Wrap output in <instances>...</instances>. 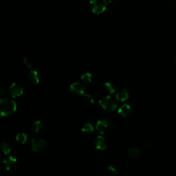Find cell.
Returning <instances> with one entry per match:
<instances>
[{
	"label": "cell",
	"instance_id": "cell-1",
	"mask_svg": "<svg viewBox=\"0 0 176 176\" xmlns=\"http://www.w3.org/2000/svg\"><path fill=\"white\" fill-rule=\"evenodd\" d=\"M17 105L14 101L8 98L0 100V115L9 116L15 113Z\"/></svg>",
	"mask_w": 176,
	"mask_h": 176
},
{
	"label": "cell",
	"instance_id": "cell-2",
	"mask_svg": "<svg viewBox=\"0 0 176 176\" xmlns=\"http://www.w3.org/2000/svg\"><path fill=\"white\" fill-rule=\"evenodd\" d=\"M90 5L93 12L95 14H101L107 8V2L106 0H91Z\"/></svg>",
	"mask_w": 176,
	"mask_h": 176
},
{
	"label": "cell",
	"instance_id": "cell-3",
	"mask_svg": "<svg viewBox=\"0 0 176 176\" xmlns=\"http://www.w3.org/2000/svg\"><path fill=\"white\" fill-rule=\"evenodd\" d=\"M31 147L32 150L36 152H43L47 149V142L41 138H36L31 141Z\"/></svg>",
	"mask_w": 176,
	"mask_h": 176
},
{
	"label": "cell",
	"instance_id": "cell-4",
	"mask_svg": "<svg viewBox=\"0 0 176 176\" xmlns=\"http://www.w3.org/2000/svg\"><path fill=\"white\" fill-rule=\"evenodd\" d=\"M96 129L101 134H105L111 131L112 125L111 122L107 119H102L99 120L96 123Z\"/></svg>",
	"mask_w": 176,
	"mask_h": 176
},
{
	"label": "cell",
	"instance_id": "cell-5",
	"mask_svg": "<svg viewBox=\"0 0 176 176\" xmlns=\"http://www.w3.org/2000/svg\"><path fill=\"white\" fill-rule=\"evenodd\" d=\"M101 107L104 109L105 110L108 112H112L117 107L115 101L110 97L109 96H106L105 98H102V100L99 101Z\"/></svg>",
	"mask_w": 176,
	"mask_h": 176
},
{
	"label": "cell",
	"instance_id": "cell-6",
	"mask_svg": "<svg viewBox=\"0 0 176 176\" xmlns=\"http://www.w3.org/2000/svg\"><path fill=\"white\" fill-rule=\"evenodd\" d=\"M4 167L8 171H15L19 167V162L16 158L10 156V157L6 158L3 160Z\"/></svg>",
	"mask_w": 176,
	"mask_h": 176
},
{
	"label": "cell",
	"instance_id": "cell-7",
	"mask_svg": "<svg viewBox=\"0 0 176 176\" xmlns=\"http://www.w3.org/2000/svg\"><path fill=\"white\" fill-rule=\"evenodd\" d=\"M8 92L13 97H17V96H21L23 92H24V88L22 85L17 83H12L8 89Z\"/></svg>",
	"mask_w": 176,
	"mask_h": 176
},
{
	"label": "cell",
	"instance_id": "cell-8",
	"mask_svg": "<svg viewBox=\"0 0 176 176\" xmlns=\"http://www.w3.org/2000/svg\"><path fill=\"white\" fill-rule=\"evenodd\" d=\"M108 147V142L103 136H99L96 141V148L98 150H105Z\"/></svg>",
	"mask_w": 176,
	"mask_h": 176
},
{
	"label": "cell",
	"instance_id": "cell-9",
	"mask_svg": "<svg viewBox=\"0 0 176 176\" xmlns=\"http://www.w3.org/2000/svg\"><path fill=\"white\" fill-rule=\"evenodd\" d=\"M70 90L76 94H83L85 93V88L80 83L76 82L70 85Z\"/></svg>",
	"mask_w": 176,
	"mask_h": 176
},
{
	"label": "cell",
	"instance_id": "cell-10",
	"mask_svg": "<svg viewBox=\"0 0 176 176\" xmlns=\"http://www.w3.org/2000/svg\"><path fill=\"white\" fill-rule=\"evenodd\" d=\"M118 114H120L121 116H123V117H127V116L130 115L131 112L130 105H129L128 104H124L118 109Z\"/></svg>",
	"mask_w": 176,
	"mask_h": 176
},
{
	"label": "cell",
	"instance_id": "cell-11",
	"mask_svg": "<svg viewBox=\"0 0 176 176\" xmlns=\"http://www.w3.org/2000/svg\"><path fill=\"white\" fill-rule=\"evenodd\" d=\"M28 80L32 85H36L39 82V75L38 72L35 70H32L28 75Z\"/></svg>",
	"mask_w": 176,
	"mask_h": 176
},
{
	"label": "cell",
	"instance_id": "cell-12",
	"mask_svg": "<svg viewBox=\"0 0 176 176\" xmlns=\"http://www.w3.org/2000/svg\"><path fill=\"white\" fill-rule=\"evenodd\" d=\"M116 97L118 101H125L129 98V93L127 89H122L118 92H117V94L116 95Z\"/></svg>",
	"mask_w": 176,
	"mask_h": 176
},
{
	"label": "cell",
	"instance_id": "cell-13",
	"mask_svg": "<svg viewBox=\"0 0 176 176\" xmlns=\"http://www.w3.org/2000/svg\"><path fill=\"white\" fill-rule=\"evenodd\" d=\"M127 154L130 158H136L140 157L141 154H140V151L139 150L138 148L131 147V148L128 149Z\"/></svg>",
	"mask_w": 176,
	"mask_h": 176
},
{
	"label": "cell",
	"instance_id": "cell-14",
	"mask_svg": "<svg viewBox=\"0 0 176 176\" xmlns=\"http://www.w3.org/2000/svg\"><path fill=\"white\" fill-rule=\"evenodd\" d=\"M28 136L24 133H19L16 136V140L19 144H24L27 140Z\"/></svg>",
	"mask_w": 176,
	"mask_h": 176
},
{
	"label": "cell",
	"instance_id": "cell-15",
	"mask_svg": "<svg viewBox=\"0 0 176 176\" xmlns=\"http://www.w3.org/2000/svg\"><path fill=\"white\" fill-rule=\"evenodd\" d=\"M42 127V122L40 121H36L32 125V130L35 133H38L41 131Z\"/></svg>",
	"mask_w": 176,
	"mask_h": 176
},
{
	"label": "cell",
	"instance_id": "cell-16",
	"mask_svg": "<svg viewBox=\"0 0 176 176\" xmlns=\"http://www.w3.org/2000/svg\"><path fill=\"white\" fill-rule=\"evenodd\" d=\"M94 127H93V126L89 123L85 124L82 128V131L87 134H92V133L94 131Z\"/></svg>",
	"mask_w": 176,
	"mask_h": 176
},
{
	"label": "cell",
	"instance_id": "cell-17",
	"mask_svg": "<svg viewBox=\"0 0 176 176\" xmlns=\"http://www.w3.org/2000/svg\"><path fill=\"white\" fill-rule=\"evenodd\" d=\"M0 149H1V151L6 155L10 154V152H11V147L6 142H2L1 145H0Z\"/></svg>",
	"mask_w": 176,
	"mask_h": 176
},
{
	"label": "cell",
	"instance_id": "cell-18",
	"mask_svg": "<svg viewBox=\"0 0 176 176\" xmlns=\"http://www.w3.org/2000/svg\"><path fill=\"white\" fill-rule=\"evenodd\" d=\"M92 76L90 73L87 72V73H85L83 75H82L81 80L84 83H89L92 82Z\"/></svg>",
	"mask_w": 176,
	"mask_h": 176
},
{
	"label": "cell",
	"instance_id": "cell-19",
	"mask_svg": "<svg viewBox=\"0 0 176 176\" xmlns=\"http://www.w3.org/2000/svg\"><path fill=\"white\" fill-rule=\"evenodd\" d=\"M104 87H105V90L107 92H109V94H113V93L115 92V88L110 82L105 83Z\"/></svg>",
	"mask_w": 176,
	"mask_h": 176
},
{
	"label": "cell",
	"instance_id": "cell-20",
	"mask_svg": "<svg viewBox=\"0 0 176 176\" xmlns=\"http://www.w3.org/2000/svg\"><path fill=\"white\" fill-rule=\"evenodd\" d=\"M83 100L86 102V103H88L89 105L94 104V98H93L92 96H90L89 94H85V93L83 94Z\"/></svg>",
	"mask_w": 176,
	"mask_h": 176
},
{
	"label": "cell",
	"instance_id": "cell-21",
	"mask_svg": "<svg viewBox=\"0 0 176 176\" xmlns=\"http://www.w3.org/2000/svg\"><path fill=\"white\" fill-rule=\"evenodd\" d=\"M145 147L147 149H153L157 146V142L155 140H149L145 142Z\"/></svg>",
	"mask_w": 176,
	"mask_h": 176
},
{
	"label": "cell",
	"instance_id": "cell-22",
	"mask_svg": "<svg viewBox=\"0 0 176 176\" xmlns=\"http://www.w3.org/2000/svg\"><path fill=\"white\" fill-rule=\"evenodd\" d=\"M24 65L28 68H32L33 66V61L31 58L29 57H26L24 59Z\"/></svg>",
	"mask_w": 176,
	"mask_h": 176
},
{
	"label": "cell",
	"instance_id": "cell-23",
	"mask_svg": "<svg viewBox=\"0 0 176 176\" xmlns=\"http://www.w3.org/2000/svg\"><path fill=\"white\" fill-rule=\"evenodd\" d=\"M107 171L111 176H117L118 174V172L116 170V169L113 167H109L107 169Z\"/></svg>",
	"mask_w": 176,
	"mask_h": 176
},
{
	"label": "cell",
	"instance_id": "cell-24",
	"mask_svg": "<svg viewBox=\"0 0 176 176\" xmlns=\"http://www.w3.org/2000/svg\"><path fill=\"white\" fill-rule=\"evenodd\" d=\"M163 2L167 6H171L172 4H174V0H163Z\"/></svg>",
	"mask_w": 176,
	"mask_h": 176
},
{
	"label": "cell",
	"instance_id": "cell-25",
	"mask_svg": "<svg viewBox=\"0 0 176 176\" xmlns=\"http://www.w3.org/2000/svg\"><path fill=\"white\" fill-rule=\"evenodd\" d=\"M119 2V0H108V3L111 5H116V4H118Z\"/></svg>",
	"mask_w": 176,
	"mask_h": 176
},
{
	"label": "cell",
	"instance_id": "cell-26",
	"mask_svg": "<svg viewBox=\"0 0 176 176\" xmlns=\"http://www.w3.org/2000/svg\"><path fill=\"white\" fill-rule=\"evenodd\" d=\"M6 93V89H4V88H1V89H0V94H1V95H4Z\"/></svg>",
	"mask_w": 176,
	"mask_h": 176
},
{
	"label": "cell",
	"instance_id": "cell-27",
	"mask_svg": "<svg viewBox=\"0 0 176 176\" xmlns=\"http://www.w3.org/2000/svg\"><path fill=\"white\" fill-rule=\"evenodd\" d=\"M4 153H3L2 151H0V160H4Z\"/></svg>",
	"mask_w": 176,
	"mask_h": 176
},
{
	"label": "cell",
	"instance_id": "cell-28",
	"mask_svg": "<svg viewBox=\"0 0 176 176\" xmlns=\"http://www.w3.org/2000/svg\"><path fill=\"white\" fill-rule=\"evenodd\" d=\"M174 61L176 62V56H175V57H174Z\"/></svg>",
	"mask_w": 176,
	"mask_h": 176
}]
</instances>
